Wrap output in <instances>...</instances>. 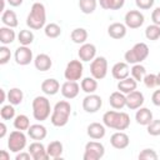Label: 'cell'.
<instances>
[{"label": "cell", "instance_id": "6da1fadb", "mask_svg": "<svg viewBox=\"0 0 160 160\" xmlns=\"http://www.w3.org/2000/svg\"><path fill=\"white\" fill-rule=\"evenodd\" d=\"M102 124L106 128H110V129H114L118 131H122L129 128L130 116L122 111L109 110L102 115Z\"/></svg>", "mask_w": 160, "mask_h": 160}, {"label": "cell", "instance_id": "7a4b0ae2", "mask_svg": "<svg viewBox=\"0 0 160 160\" xmlns=\"http://www.w3.org/2000/svg\"><path fill=\"white\" fill-rule=\"evenodd\" d=\"M71 114V105L69 101L66 100H61L58 101L52 109L51 116H50V121L54 126L56 128H62L68 124L69 118Z\"/></svg>", "mask_w": 160, "mask_h": 160}, {"label": "cell", "instance_id": "3957f363", "mask_svg": "<svg viewBox=\"0 0 160 160\" xmlns=\"http://www.w3.org/2000/svg\"><path fill=\"white\" fill-rule=\"evenodd\" d=\"M46 22V10L44 4L36 1L32 4L31 10L26 18V25L32 30H40Z\"/></svg>", "mask_w": 160, "mask_h": 160}, {"label": "cell", "instance_id": "277c9868", "mask_svg": "<svg viewBox=\"0 0 160 160\" xmlns=\"http://www.w3.org/2000/svg\"><path fill=\"white\" fill-rule=\"evenodd\" d=\"M51 106L46 96H36L32 100V116L38 121H44L50 116Z\"/></svg>", "mask_w": 160, "mask_h": 160}, {"label": "cell", "instance_id": "5b68a950", "mask_svg": "<svg viewBox=\"0 0 160 160\" xmlns=\"http://www.w3.org/2000/svg\"><path fill=\"white\" fill-rule=\"evenodd\" d=\"M149 56V48L145 42H136L130 50L124 54L128 64H140Z\"/></svg>", "mask_w": 160, "mask_h": 160}, {"label": "cell", "instance_id": "8992f818", "mask_svg": "<svg viewBox=\"0 0 160 160\" xmlns=\"http://www.w3.org/2000/svg\"><path fill=\"white\" fill-rule=\"evenodd\" d=\"M26 146V135L21 130H14L8 139V148L11 152H20Z\"/></svg>", "mask_w": 160, "mask_h": 160}, {"label": "cell", "instance_id": "52a82bcc", "mask_svg": "<svg viewBox=\"0 0 160 160\" xmlns=\"http://www.w3.org/2000/svg\"><path fill=\"white\" fill-rule=\"evenodd\" d=\"M105 154V148L101 142L99 141H89L85 145V150H84V155L82 159L84 160H99L104 156Z\"/></svg>", "mask_w": 160, "mask_h": 160}, {"label": "cell", "instance_id": "ba28073f", "mask_svg": "<svg viewBox=\"0 0 160 160\" xmlns=\"http://www.w3.org/2000/svg\"><path fill=\"white\" fill-rule=\"evenodd\" d=\"M90 72L96 80H102L108 74V60L104 56L95 58L90 64Z\"/></svg>", "mask_w": 160, "mask_h": 160}, {"label": "cell", "instance_id": "9c48e42d", "mask_svg": "<svg viewBox=\"0 0 160 160\" xmlns=\"http://www.w3.org/2000/svg\"><path fill=\"white\" fill-rule=\"evenodd\" d=\"M82 71H84V66H82L81 60H70L65 68L64 76L66 80L78 81L81 79Z\"/></svg>", "mask_w": 160, "mask_h": 160}, {"label": "cell", "instance_id": "30bf717a", "mask_svg": "<svg viewBox=\"0 0 160 160\" xmlns=\"http://www.w3.org/2000/svg\"><path fill=\"white\" fill-rule=\"evenodd\" d=\"M101 105H102V100L96 94H88L82 99V109L89 114H94L99 111Z\"/></svg>", "mask_w": 160, "mask_h": 160}, {"label": "cell", "instance_id": "8fae6325", "mask_svg": "<svg viewBox=\"0 0 160 160\" xmlns=\"http://www.w3.org/2000/svg\"><path fill=\"white\" fill-rule=\"evenodd\" d=\"M125 25L130 29H139L144 24V15L139 10H129L125 14Z\"/></svg>", "mask_w": 160, "mask_h": 160}, {"label": "cell", "instance_id": "7c38bea8", "mask_svg": "<svg viewBox=\"0 0 160 160\" xmlns=\"http://www.w3.org/2000/svg\"><path fill=\"white\" fill-rule=\"evenodd\" d=\"M15 61L16 64L21 65V66H25V65H29L31 61H32V51L28 48V46H19L16 50H15Z\"/></svg>", "mask_w": 160, "mask_h": 160}, {"label": "cell", "instance_id": "4fadbf2b", "mask_svg": "<svg viewBox=\"0 0 160 160\" xmlns=\"http://www.w3.org/2000/svg\"><path fill=\"white\" fill-rule=\"evenodd\" d=\"M80 85L76 82V81H70V80H66L62 85H61V95L65 98V99H74L79 95V91H80Z\"/></svg>", "mask_w": 160, "mask_h": 160}, {"label": "cell", "instance_id": "5bb4252c", "mask_svg": "<svg viewBox=\"0 0 160 160\" xmlns=\"http://www.w3.org/2000/svg\"><path fill=\"white\" fill-rule=\"evenodd\" d=\"M110 144L112 148L118 149V150H122V149H126L130 144V139H129V135L125 134L124 131H116L111 135L110 138Z\"/></svg>", "mask_w": 160, "mask_h": 160}, {"label": "cell", "instance_id": "9a60e30c", "mask_svg": "<svg viewBox=\"0 0 160 160\" xmlns=\"http://www.w3.org/2000/svg\"><path fill=\"white\" fill-rule=\"evenodd\" d=\"M142 104H144V95L141 91L134 90L126 94V108H129L130 110H136L141 108Z\"/></svg>", "mask_w": 160, "mask_h": 160}, {"label": "cell", "instance_id": "2e32d148", "mask_svg": "<svg viewBox=\"0 0 160 160\" xmlns=\"http://www.w3.org/2000/svg\"><path fill=\"white\" fill-rule=\"evenodd\" d=\"M29 152L31 154L34 160H48L50 158L48 155L45 146L40 141H36V140L29 145Z\"/></svg>", "mask_w": 160, "mask_h": 160}, {"label": "cell", "instance_id": "e0dca14e", "mask_svg": "<svg viewBox=\"0 0 160 160\" xmlns=\"http://www.w3.org/2000/svg\"><path fill=\"white\" fill-rule=\"evenodd\" d=\"M78 55H79V59L81 61H92L96 56V48L94 44L85 42L80 46Z\"/></svg>", "mask_w": 160, "mask_h": 160}, {"label": "cell", "instance_id": "ac0fdd59", "mask_svg": "<svg viewBox=\"0 0 160 160\" xmlns=\"http://www.w3.org/2000/svg\"><path fill=\"white\" fill-rule=\"evenodd\" d=\"M111 75L114 79L116 80H122L125 78H128L130 75V69H129V64L125 61H120L114 64V66L111 68Z\"/></svg>", "mask_w": 160, "mask_h": 160}, {"label": "cell", "instance_id": "d6986e66", "mask_svg": "<svg viewBox=\"0 0 160 160\" xmlns=\"http://www.w3.org/2000/svg\"><path fill=\"white\" fill-rule=\"evenodd\" d=\"M105 125L100 124V122H91L88 128H86V134L89 135L90 139L92 140H100L105 136Z\"/></svg>", "mask_w": 160, "mask_h": 160}, {"label": "cell", "instance_id": "ffe728a7", "mask_svg": "<svg viewBox=\"0 0 160 160\" xmlns=\"http://www.w3.org/2000/svg\"><path fill=\"white\" fill-rule=\"evenodd\" d=\"M126 25L122 22H112L109 25L108 28V34L110 38L115 39V40H120L122 38H125L126 35Z\"/></svg>", "mask_w": 160, "mask_h": 160}, {"label": "cell", "instance_id": "44dd1931", "mask_svg": "<svg viewBox=\"0 0 160 160\" xmlns=\"http://www.w3.org/2000/svg\"><path fill=\"white\" fill-rule=\"evenodd\" d=\"M28 131V135L32 139V140H36V141H40V140H44L48 135V130L44 125L41 124H34V125H30V128L26 130Z\"/></svg>", "mask_w": 160, "mask_h": 160}, {"label": "cell", "instance_id": "7402d4cb", "mask_svg": "<svg viewBox=\"0 0 160 160\" xmlns=\"http://www.w3.org/2000/svg\"><path fill=\"white\" fill-rule=\"evenodd\" d=\"M60 82L56 80V79H46L41 82V91L45 94V95H55L59 92L60 90Z\"/></svg>", "mask_w": 160, "mask_h": 160}, {"label": "cell", "instance_id": "603a6c76", "mask_svg": "<svg viewBox=\"0 0 160 160\" xmlns=\"http://www.w3.org/2000/svg\"><path fill=\"white\" fill-rule=\"evenodd\" d=\"M109 104L112 109L120 110L124 106H126V96L121 91H114L109 96Z\"/></svg>", "mask_w": 160, "mask_h": 160}, {"label": "cell", "instance_id": "cb8c5ba5", "mask_svg": "<svg viewBox=\"0 0 160 160\" xmlns=\"http://www.w3.org/2000/svg\"><path fill=\"white\" fill-rule=\"evenodd\" d=\"M34 65L39 71H48L52 65V60L48 54H39L34 59Z\"/></svg>", "mask_w": 160, "mask_h": 160}, {"label": "cell", "instance_id": "d4e9b609", "mask_svg": "<svg viewBox=\"0 0 160 160\" xmlns=\"http://www.w3.org/2000/svg\"><path fill=\"white\" fill-rule=\"evenodd\" d=\"M135 120L139 125L148 126L152 121V112L148 108H139L135 114Z\"/></svg>", "mask_w": 160, "mask_h": 160}, {"label": "cell", "instance_id": "484cf974", "mask_svg": "<svg viewBox=\"0 0 160 160\" xmlns=\"http://www.w3.org/2000/svg\"><path fill=\"white\" fill-rule=\"evenodd\" d=\"M136 86H138V81L130 76H128L122 80H119V82H118V90L121 91L122 94H129V92L136 90Z\"/></svg>", "mask_w": 160, "mask_h": 160}, {"label": "cell", "instance_id": "4316f807", "mask_svg": "<svg viewBox=\"0 0 160 160\" xmlns=\"http://www.w3.org/2000/svg\"><path fill=\"white\" fill-rule=\"evenodd\" d=\"M1 22L4 24V26H9V28H16L19 25L18 21V16L15 14V11L12 10H5L1 14Z\"/></svg>", "mask_w": 160, "mask_h": 160}, {"label": "cell", "instance_id": "83f0119b", "mask_svg": "<svg viewBox=\"0 0 160 160\" xmlns=\"http://www.w3.org/2000/svg\"><path fill=\"white\" fill-rule=\"evenodd\" d=\"M62 150H64V146L60 141L55 140V141H51L48 148H46V151H48V155L52 159H60L61 158V154H62Z\"/></svg>", "mask_w": 160, "mask_h": 160}, {"label": "cell", "instance_id": "f1b7e54d", "mask_svg": "<svg viewBox=\"0 0 160 160\" xmlns=\"http://www.w3.org/2000/svg\"><path fill=\"white\" fill-rule=\"evenodd\" d=\"M15 31L12 30V28L9 26H2L0 28V42L2 45H9L15 40Z\"/></svg>", "mask_w": 160, "mask_h": 160}, {"label": "cell", "instance_id": "f546056e", "mask_svg": "<svg viewBox=\"0 0 160 160\" xmlns=\"http://www.w3.org/2000/svg\"><path fill=\"white\" fill-rule=\"evenodd\" d=\"M88 36H89V34H88V31H86L84 28H76V29H74V30L71 31V34H70V38H71L72 42L80 44V45H82V44L86 42Z\"/></svg>", "mask_w": 160, "mask_h": 160}, {"label": "cell", "instance_id": "4dcf8cb0", "mask_svg": "<svg viewBox=\"0 0 160 160\" xmlns=\"http://www.w3.org/2000/svg\"><path fill=\"white\" fill-rule=\"evenodd\" d=\"M80 86H81V90L84 92H86V94H94L96 91V89H98V81H96L95 78L88 76V78H84L81 80Z\"/></svg>", "mask_w": 160, "mask_h": 160}, {"label": "cell", "instance_id": "1f68e13d", "mask_svg": "<svg viewBox=\"0 0 160 160\" xmlns=\"http://www.w3.org/2000/svg\"><path fill=\"white\" fill-rule=\"evenodd\" d=\"M24 99V92L19 88H12L8 91V100L12 105H20Z\"/></svg>", "mask_w": 160, "mask_h": 160}, {"label": "cell", "instance_id": "d6a6232c", "mask_svg": "<svg viewBox=\"0 0 160 160\" xmlns=\"http://www.w3.org/2000/svg\"><path fill=\"white\" fill-rule=\"evenodd\" d=\"M14 128L18 129V130H21V131H25L30 128V120L26 115L24 114H20L18 116L14 118Z\"/></svg>", "mask_w": 160, "mask_h": 160}, {"label": "cell", "instance_id": "836d02e7", "mask_svg": "<svg viewBox=\"0 0 160 160\" xmlns=\"http://www.w3.org/2000/svg\"><path fill=\"white\" fill-rule=\"evenodd\" d=\"M98 6V1L96 0H79V8L81 10V12L89 15L92 14L95 11Z\"/></svg>", "mask_w": 160, "mask_h": 160}, {"label": "cell", "instance_id": "e575fe53", "mask_svg": "<svg viewBox=\"0 0 160 160\" xmlns=\"http://www.w3.org/2000/svg\"><path fill=\"white\" fill-rule=\"evenodd\" d=\"M18 41L20 42V45L28 46L34 41V32L31 30H20V32L18 34Z\"/></svg>", "mask_w": 160, "mask_h": 160}, {"label": "cell", "instance_id": "d590c367", "mask_svg": "<svg viewBox=\"0 0 160 160\" xmlns=\"http://www.w3.org/2000/svg\"><path fill=\"white\" fill-rule=\"evenodd\" d=\"M130 72H131V78H134L139 82V81L144 80V78L146 75V69L141 64H134V66L130 69Z\"/></svg>", "mask_w": 160, "mask_h": 160}, {"label": "cell", "instance_id": "8d00e7d4", "mask_svg": "<svg viewBox=\"0 0 160 160\" xmlns=\"http://www.w3.org/2000/svg\"><path fill=\"white\" fill-rule=\"evenodd\" d=\"M44 32H45V35H46L48 38L55 39V38L60 36V34H61V28H60L58 24H55V22H50V24L45 25Z\"/></svg>", "mask_w": 160, "mask_h": 160}, {"label": "cell", "instance_id": "74e56055", "mask_svg": "<svg viewBox=\"0 0 160 160\" xmlns=\"http://www.w3.org/2000/svg\"><path fill=\"white\" fill-rule=\"evenodd\" d=\"M145 36H146L148 40H152V41L160 39V26L155 25V24L149 25L145 29Z\"/></svg>", "mask_w": 160, "mask_h": 160}, {"label": "cell", "instance_id": "f35d334b", "mask_svg": "<svg viewBox=\"0 0 160 160\" xmlns=\"http://www.w3.org/2000/svg\"><path fill=\"white\" fill-rule=\"evenodd\" d=\"M0 116L2 120H11L15 118V109L12 104L9 105H2V108L0 109Z\"/></svg>", "mask_w": 160, "mask_h": 160}, {"label": "cell", "instance_id": "ab89813d", "mask_svg": "<svg viewBox=\"0 0 160 160\" xmlns=\"http://www.w3.org/2000/svg\"><path fill=\"white\" fill-rule=\"evenodd\" d=\"M159 155L152 149H144L139 154V160H158Z\"/></svg>", "mask_w": 160, "mask_h": 160}, {"label": "cell", "instance_id": "60d3db41", "mask_svg": "<svg viewBox=\"0 0 160 160\" xmlns=\"http://www.w3.org/2000/svg\"><path fill=\"white\" fill-rule=\"evenodd\" d=\"M148 134L151 136H159L160 135V120H154L148 125Z\"/></svg>", "mask_w": 160, "mask_h": 160}, {"label": "cell", "instance_id": "b9f144b4", "mask_svg": "<svg viewBox=\"0 0 160 160\" xmlns=\"http://www.w3.org/2000/svg\"><path fill=\"white\" fill-rule=\"evenodd\" d=\"M142 81H144L145 86L149 88V89H154V88L158 86V76H156V74H146Z\"/></svg>", "mask_w": 160, "mask_h": 160}, {"label": "cell", "instance_id": "7bdbcfd3", "mask_svg": "<svg viewBox=\"0 0 160 160\" xmlns=\"http://www.w3.org/2000/svg\"><path fill=\"white\" fill-rule=\"evenodd\" d=\"M11 58V52H10V49L6 48V45H2L0 46V64L1 65H5Z\"/></svg>", "mask_w": 160, "mask_h": 160}, {"label": "cell", "instance_id": "ee69618b", "mask_svg": "<svg viewBox=\"0 0 160 160\" xmlns=\"http://www.w3.org/2000/svg\"><path fill=\"white\" fill-rule=\"evenodd\" d=\"M154 2H155V0H135V4L140 10L151 9L154 6Z\"/></svg>", "mask_w": 160, "mask_h": 160}, {"label": "cell", "instance_id": "f6af8a7d", "mask_svg": "<svg viewBox=\"0 0 160 160\" xmlns=\"http://www.w3.org/2000/svg\"><path fill=\"white\" fill-rule=\"evenodd\" d=\"M151 20H152V24L160 26V6L159 8H155L152 10V12H151Z\"/></svg>", "mask_w": 160, "mask_h": 160}, {"label": "cell", "instance_id": "bcb514c9", "mask_svg": "<svg viewBox=\"0 0 160 160\" xmlns=\"http://www.w3.org/2000/svg\"><path fill=\"white\" fill-rule=\"evenodd\" d=\"M125 4V0H111L110 10H120Z\"/></svg>", "mask_w": 160, "mask_h": 160}, {"label": "cell", "instance_id": "7dc6e473", "mask_svg": "<svg viewBox=\"0 0 160 160\" xmlns=\"http://www.w3.org/2000/svg\"><path fill=\"white\" fill-rule=\"evenodd\" d=\"M32 156L31 154L28 151H20V152H16V156H15V160H30Z\"/></svg>", "mask_w": 160, "mask_h": 160}, {"label": "cell", "instance_id": "c3c4849f", "mask_svg": "<svg viewBox=\"0 0 160 160\" xmlns=\"http://www.w3.org/2000/svg\"><path fill=\"white\" fill-rule=\"evenodd\" d=\"M151 101L155 106H160V89L159 90H155L151 95Z\"/></svg>", "mask_w": 160, "mask_h": 160}, {"label": "cell", "instance_id": "681fc988", "mask_svg": "<svg viewBox=\"0 0 160 160\" xmlns=\"http://www.w3.org/2000/svg\"><path fill=\"white\" fill-rule=\"evenodd\" d=\"M99 4L102 9L105 10H110V4H111V0H99Z\"/></svg>", "mask_w": 160, "mask_h": 160}, {"label": "cell", "instance_id": "f907efd6", "mask_svg": "<svg viewBox=\"0 0 160 160\" xmlns=\"http://www.w3.org/2000/svg\"><path fill=\"white\" fill-rule=\"evenodd\" d=\"M6 130H8V128H6L5 122H0V139H2L6 135Z\"/></svg>", "mask_w": 160, "mask_h": 160}, {"label": "cell", "instance_id": "816d5d0a", "mask_svg": "<svg viewBox=\"0 0 160 160\" xmlns=\"http://www.w3.org/2000/svg\"><path fill=\"white\" fill-rule=\"evenodd\" d=\"M10 159V154L6 150H1L0 151V160H9Z\"/></svg>", "mask_w": 160, "mask_h": 160}, {"label": "cell", "instance_id": "f5cc1de1", "mask_svg": "<svg viewBox=\"0 0 160 160\" xmlns=\"http://www.w3.org/2000/svg\"><path fill=\"white\" fill-rule=\"evenodd\" d=\"M22 1H24V0H8L9 5H10V6H14V8L20 6V5L22 4Z\"/></svg>", "mask_w": 160, "mask_h": 160}, {"label": "cell", "instance_id": "db71d44e", "mask_svg": "<svg viewBox=\"0 0 160 160\" xmlns=\"http://www.w3.org/2000/svg\"><path fill=\"white\" fill-rule=\"evenodd\" d=\"M0 92H1V99H0V102L2 104V102L5 101V99H6V96H8V95H6V92H5V90H4V89H1V90H0Z\"/></svg>", "mask_w": 160, "mask_h": 160}, {"label": "cell", "instance_id": "11a10c76", "mask_svg": "<svg viewBox=\"0 0 160 160\" xmlns=\"http://www.w3.org/2000/svg\"><path fill=\"white\" fill-rule=\"evenodd\" d=\"M1 11H5V0H1Z\"/></svg>", "mask_w": 160, "mask_h": 160}, {"label": "cell", "instance_id": "9f6ffc18", "mask_svg": "<svg viewBox=\"0 0 160 160\" xmlns=\"http://www.w3.org/2000/svg\"><path fill=\"white\" fill-rule=\"evenodd\" d=\"M156 76H158V85H160V72L156 74Z\"/></svg>", "mask_w": 160, "mask_h": 160}]
</instances>
